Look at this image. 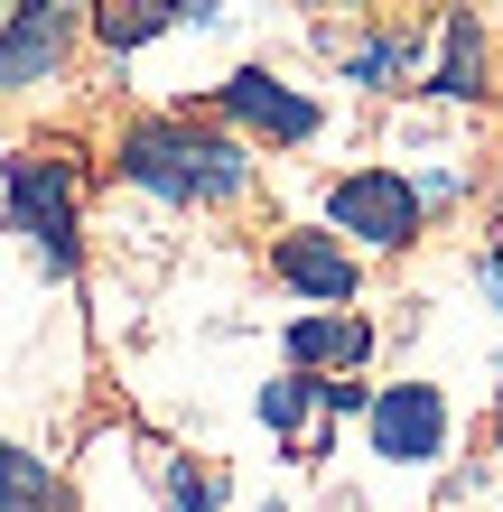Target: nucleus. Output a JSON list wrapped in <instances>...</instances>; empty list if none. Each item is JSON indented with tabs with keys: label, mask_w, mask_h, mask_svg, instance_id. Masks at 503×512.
Segmentation results:
<instances>
[{
	"label": "nucleus",
	"mask_w": 503,
	"mask_h": 512,
	"mask_svg": "<svg viewBox=\"0 0 503 512\" xmlns=\"http://www.w3.org/2000/svg\"><path fill=\"white\" fill-rule=\"evenodd\" d=\"M420 66V38H364L345 56V84H373V94H392V84Z\"/></svg>",
	"instance_id": "obj_13"
},
{
	"label": "nucleus",
	"mask_w": 503,
	"mask_h": 512,
	"mask_svg": "<svg viewBox=\"0 0 503 512\" xmlns=\"http://www.w3.org/2000/svg\"><path fill=\"white\" fill-rule=\"evenodd\" d=\"M364 354H373V326L345 317V308L289 326V364H299V373H345V364H364Z\"/></svg>",
	"instance_id": "obj_8"
},
{
	"label": "nucleus",
	"mask_w": 503,
	"mask_h": 512,
	"mask_svg": "<svg viewBox=\"0 0 503 512\" xmlns=\"http://www.w3.org/2000/svg\"><path fill=\"white\" fill-rule=\"evenodd\" d=\"M75 19H84L75 0H19V10L0 19V94H28V84H47L66 66Z\"/></svg>",
	"instance_id": "obj_4"
},
{
	"label": "nucleus",
	"mask_w": 503,
	"mask_h": 512,
	"mask_svg": "<svg viewBox=\"0 0 503 512\" xmlns=\"http://www.w3.org/2000/svg\"><path fill=\"white\" fill-rule=\"evenodd\" d=\"M0 512H66V485H56L47 457H28L19 438H0Z\"/></svg>",
	"instance_id": "obj_11"
},
{
	"label": "nucleus",
	"mask_w": 503,
	"mask_h": 512,
	"mask_svg": "<svg viewBox=\"0 0 503 512\" xmlns=\"http://www.w3.org/2000/svg\"><path fill=\"white\" fill-rule=\"evenodd\" d=\"M0 196H10V233L38 252L47 280H66L84 261V224H75V159L66 149H10L0 159Z\"/></svg>",
	"instance_id": "obj_2"
},
{
	"label": "nucleus",
	"mask_w": 503,
	"mask_h": 512,
	"mask_svg": "<svg viewBox=\"0 0 503 512\" xmlns=\"http://www.w3.org/2000/svg\"><path fill=\"white\" fill-rule=\"evenodd\" d=\"M112 168L159 205H233L252 187V149L224 131H196V122H131Z\"/></svg>",
	"instance_id": "obj_1"
},
{
	"label": "nucleus",
	"mask_w": 503,
	"mask_h": 512,
	"mask_svg": "<svg viewBox=\"0 0 503 512\" xmlns=\"http://www.w3.org/2000/svg\"><path fill=\"white\" fill-rule=\"evenodd\" d=\"M327 224L354 233V243H373V252H401L420 233V187L401 168H345L327 187Z\"/></svg>",
	"instance_id": "obj_3"
},
{
	"label": "nucleus",
	"mask_w": 503,
	"mask_h": 512,
	"mask_svg": "<svg viewBox=\"0 0 503 512\" xmlns=\"http://www.w3.org/2000/svg\"><path fill=\"white\" fill-rule=\"evenodd\" d=\"M215 103L233 112V122H243L252 140H280V149H299V140H317V122H327V112H317L299 84H280L271 66H243V75H224L215 84Z\"/></svg>",
	"instance_id": "obj_6"
},
{
	"label": "nucleus",
	"mask_w": 503,
	"mask_h": 512,
	"mask_svg": "<svg viewBox=\"0 0 503 512\" xmlns=\"http://www.w3.org/2000/svg\"><path fill=\"white\" fill-rule=\"evenodd\" d=\"M177 19H215V10H196V0H112V10H94V38L122 56V47L159 38V28H177Z\"/></svg>",
	"instance_id": "obj_10"
},
{
	"label": "nucleus",
	"mask_w": 503,
	"mask_h": 512,
	"mask_svg": "<svg viewBox=\"0 0 503 512\" xmlns=\"http://www.w3.org/2000/svg\"><path fill=\"white\" fill-rule=\"evenodd\" d=\"M224 503V475H196V466H168V512H215Z\"/></svg>",
	"instance_id": "obj_14"
},
{
	"label": "nucleus",
	"mask_w": 503,
	"mask_h": 512,
	"mask_svg": "<svg viewBox=\"0 0 503 512\" xmlns=\"http://www.w3.org/2000/svg\"><path fill=\"white\" fill-rule=\"evenodd\" d=\"M429 94H448V103H476L485 94V19L476 10H448V47H438Z\"/></svg>",
	"instance_id": "obj_9"
},
{
	"label": "nucleus",
	"mask_w": 503,
	"mask_h": 512,
	"mask_svg": "<svg viewBox=\"0 0 503 512\" xmlns=\"http://www.w3.org/2000/svg\"><path fill=\"white\" fill-rule=\"evenodd\" d=\"M271 270L299 298H327V308H354V289H364V261H354L345 233H280V243H271Z\"/></svg>",
	"instance_id": "obj_7"
},
{
	"label": "nucleus",
	"mask_w": 503,
	"mask_h": 512,
	"mask_svg": "<svg viewBox=\"0 0 503 512\" xmlns=\"http://www.w3.org/2000/svg\"><path fill=\"white\" fill-rule=\"evenodd\" d=\"M476 280H485V289H494V308H503V261H494V252H485V261H476ZM494 438H503V410H494Z\"/></svg>",
	"instance_id": "obj_15"
},
{
	"label": "nucleus",
	"mask_w": 503,
	"mask_h": 512,
	"mask_svg": "<svg viewBox=\"0 0 503 512\" xmlns=\"http://www.w3.org/2000/svg\"><path fill=\"white\" fill-rule=\"evenodd\" d=\"M327 410V391H317V373H289V382H261V429H280V438H299L308 419Z\"/></svg>",
	"instance_id": "obj_12"
},
{
	"label": "nucleus",
	"mask_w": 503,
	"mask_h": 512,
	"mask_svg": "<svg viewBox=\"0 0 503 512\" xmlns=\"http://www.w3.org/2000/svg\"><path fill=\"white\" fill-rule=\"evenodd\" d=\"M364 410H373V457H392V466H429L448 447V391L438 382H392Z\"/></svg>",
	"instance_id": "obj_5"
}]
</instances>
